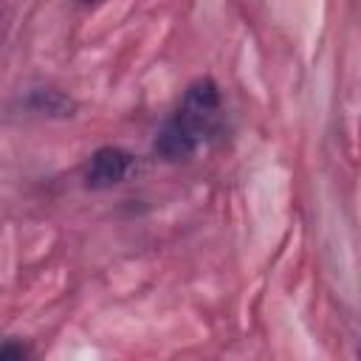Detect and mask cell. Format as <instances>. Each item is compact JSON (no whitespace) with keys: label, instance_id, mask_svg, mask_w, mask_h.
<instances>
[{"label":"cell","instance_id":"cell-1","mask_svg":"<svg viewBox=\"0 0 361 361\" xmlns=\"http://www.w3.org/2000/svg\"><path fill=\"white\" fill-rule=\"evenodd\" d=\"M223 96L212 79H197L189 85L175 116L155 135V152L166 161L189 158L209 135L220 130Z\"/></svg>","mask_w":361,"mask_h":361},{"label":"cell","instance_id":"cell-2","mask_svg":"<svg viewBox=\"0 0 361 361\" xmlns=\"http://www.w3.org/2000/svg\"><path fill=\"white\" fill-rule=\"evenodd\" d=\"M133 169V155L118 147H99L85 169V180L90 189H110L127 178Z\"/></svg>","mask_w":361,"mask_h":361},{"label":"cell","instance_id":"cell-3","mask_svg":"<svg viewBox=\"0 0 361 361\" xmlns=\"http://www.w3.org/2000/svg\"><path fill=\"white\" fill-rule=\"evenodd\" d=\"M31 107L37 113H48V116H71L73 102L65 99L59 90H34L31 93Z\"/></svg>","mask_w":361,"mask_h":361},{"label":"cell","instance_id":"cell-4","mask_svg":"<svg viewBox=\"0 0 361 361\" xmlns=\"http://www.w3.org/2000/svg\"><path fill=\"white\" fill-rule=\"evenodd\" d=\"M20 355H25L23 344H0V358H20Z\"/></svg>","mask_w":361,"mask_h":361}]
</instances>
